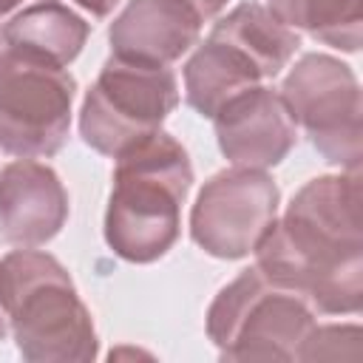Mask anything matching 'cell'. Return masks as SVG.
Listing matches in <instances>:
<instances>
[{"label":"cell","mask_w":363,"mask_h":363,"mask_svg":"<svg viewBox=\"0 0 363 363\" xmlns=\"http://www.w3.org/2000/svg\"><path fill=\"white\" fill-rule=\"evenodd\" d=\"M213 130L221 156L233 167L269 170L281 164L298 142V125L281 91L255 85L227 99L216 116Z\"/></svg>","instance_id":"cell-9"},{"label":"cell","mask_w":363,"mask_h":363,"mask_svg":"<svg viewBox=\"0 0 363 363\" xmlns=\"http://www.w3.org/2000/svg\"><path fill=\"white\" fill-rule=\"evenodd\" d=\"M105 244L128 264H153L179 241L193 164L179 139L156 130L113 159Z\"/></svg>","instance_id":"cell-2"},{"label":"cell","mask_w":363,"mask_h":363,"mask_svg":"<svg viewBox=\"0 0 363 363\" xmlns=\"http://www.w3.org/2000/svg\"><path fill=\"white\" fill-rule=\"evenodd\" d=\"M68 190L54 167L17 159L0 170V241L11 247H43L65 227Z\"/></svg>","instance_id":"cell-10"},{"label":"cell","mask_w":363,"mask_h":363,"mask_svg":"<svg viewBox=\"0 0 363 363\" xmlns=\"http://www.w3.org/2000/svg\"><path fill=\"white\" fill-rule=\"evenodd\" d=\"M0 303L28 363H91L99 337L68 269L51 252L17 247L0 261Z\"/></svg>","instance_id":"cell-3"},{"label":"cell","mask_w":363,"mask_h":363,"mask_svg":"<svg viewBox=\"0 0 363 363\" xmlns=\"http://www.w3.org/2000/svg\"><path fill=\"white\" fill-rule=\"evenodd\" d=\"M9 335V320H6V312H3V303H0V340H6Z\"/></svg>","instance_id":"cell-19"},{"label":"cell","mask_w":363,"mask_h":363,"mask_svg":"<svg viewBox=\"0 0 363 363\" xmlns=\"http://www.w3.org/2000/svg\"><path fill=\"white\" fill-rule=\"evenodd\" d=\"M281 96L295 125L303 128L323 162L360 170V82L354 71L332 54H303L281 82Z\"/></svg>","instance_id":"cell-7"},{"label":"cell","mask_w":363,"mask_h":363,"mask_svg":"<svg viewBox=\"0 0 363 363\" xmlns=\"http://www.w3.org/2000/svg\"><path fill=\"white\" fill-rule=\"evenodd\" d=\"M9 48L68 68L88 43L91 23L62 0H37L6 26Z\"/></svg>","instance_id":"cell-13"},{"label":"cell","mask_w":363,"mask_h":363,"mask_svg":"<svg viewBox=\"0 0 363 363\" xmlns=\"http://www.w3.org/2000/svg\"><path fill=\"white\" fill-rule=\"evenodd\" d=\"M267 9L298 34L346 54L360 51L363 0H267Z\"/></svg>","instance_id":"cell-15"},{"label":"cell","mask_w":363,"mask_h":363,"mask_svg":"<svg viewBox=\"0 0 363 363\" xmlns=\"http://www.w3.org/2000/svg\"><path fill=\"white\" fill-rule=\"evenodd\" d=\"M343 343L360 346V326L357 323H332V326H315L309 337L303 340L298 360H320V357H357L352 349H343Z\"/></svg>","instance_id":"cell-16"},{"label":"cell","mask_w":363,"mask_h":363,"mask_svg":"<svg viewBox=\"0 0 363 363\" xmlns=\"http://www.w3.org/2000/svg\"><path fill=\"white\" fill-rule=\"evenodd\" d=\"M360 170L309 179L255 247V264L295 286L315 315L363 306Z\"/></svg>","instance_id":"cell-1"},{"label":"cell","mask_w":363,"mask_h":363,"mask_svg":"<svg viewBox=\"0 0 363 363\" xmlns=\"http://www.w3.org/2000/svg\"><path fill=\"white\" fill-rule=\"evenodd\" d=\"M204 23L210 20L196 0H128L108 28L111 54L170 65L199 43Z\"/></svg>","instance_id":"cell-11"},{"label":"cell","mask_w":363,"mask_h":363,"mask_svg":"<svg viewBox=\"0 0 363 363\" xmlns=\"http://www.w3.org/2000/svg\"><path fill=\"white\" fill-rule=\"evenodd\" d=\"M26 0H0V17H6V14H11L17 6H23Z\"/></svg>","instance_id":"cell-18"},{"label":"cell","mask_w":363,"mask_h":363,"mask_svg":"<svg viewBox=\"0 0 363 363\" xmlns=\"http://www.w3.org/2000/svg\"><path fill=\"white\" fill-rule=\"evenodd\" d=\"M77 79L68 68L20 54L0 60V150L17 159H51L68 139Z\"/></svg>","instance_id":"cell-6"},{"label":"cell","mask_w":363,"mask_h":363,"mask_svg":"<svg viewBox=\"0 0 363 363\" xmlns=\"http://www.w3.org/2000/svg\"><path fill=\"white\" fill-rule=\"evenodd\" d=\"M6 51H9V40H6V28L0 26V60L6 57Z\"/></svg>","instance_id":"cell-20"},{"label":"cell","mask_w":363,"mask_h":363,"mask_svg":"<svg viewBox=\"0 0 363 363\" xmlns=\"http://www.w3.org/2000/svg\"><path fill=\"white\" fill-rule=\"evenodd\" d=\"M318 326L309 301L258 264L241 269L213 298L204 329L221 360H298Z\"/></svg>","instance_id":"cell-4"},{"label":"cell","mask_w":363,"mask_h":363,"mask_svg":"<svg viewBox=\"0 0 363 363\" xmlns=\"http://www.w3.org/2000/svg\"><path fill=\"white\" fill-rule=\"evenodd\" d=\"M210 31L244 48L258 62L267 79L278 77L301 48V34L281 23L267 6L252 0L238 3L233 11L218 17Z\"/></svg>","instance_id":"cell-14"},{"label":"cell","mask_w":363,"mask_h":363,"mask_svg":"<svg viewBox=\"0 0 363 363\" xmlns=\"http://www.w3.org/2000/svg\"><path fill=\"white\" fill-rule=\"evenodd\" d=\"M182 77L184 102L207 119H213L216 111L235 94L267 82L264 71L244 48L213 31L204 37V43H196V51L184 62Z\"/></svg>","instance_id":"cell-12"},{"label":"cell","mask_w":363,"mask_h":363,"mask_svg":"<svg viewBox=\"0 0 363 363\" xmlns=\"http://www.w3.org/2000/svg\"><path fill=\"white\" fill-rule=\"evenodd\" d=\"M74 3H77V6H82L91 17H99V20H102V17H108V14L119 6V0H74Z\"/></svg>","instance_id":"cell-17"},{"label":"cell","mask_w":363,"mask_h":363,"mask_svg":"<svg viewBox=\"0 0 363 363\" xmlns=\"http://www.w3.org/2000/svg\"><path fill=\"white\" fill-rule=\"evenodd\" d=\"M179 99V77L170 65L111 54L82 96L79 136L91 150L116 159L162 130Z\"/></svg>","instance_id":"cell-5"},{"label":"cell","mask_w":363,"mask_h":363,"mask_svg":"<svg viewBox=\"0 0 363 363\" xmlns=\"http://www.w3.org/2000/svg\"><path fill=\"white\" fill-rule=\"evenodd\" d=\"M278 204L281 190L267 170H218L190 207V238L213 258H247L278 218Z\"/></svg>","instance_id":"cell-8"}]
</instances>
